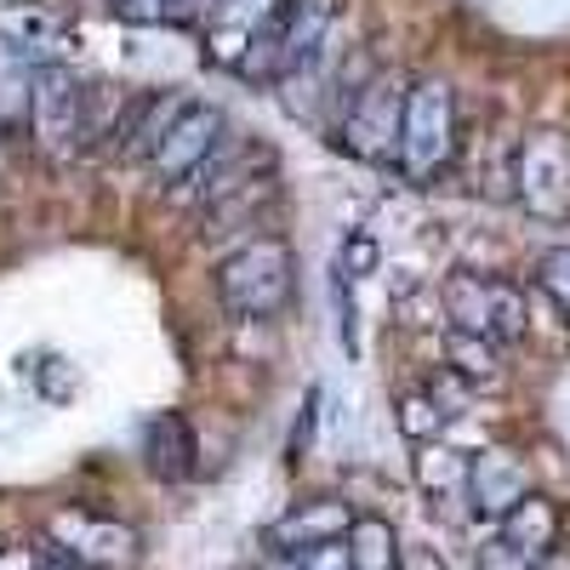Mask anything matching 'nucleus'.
I'll list each match as a JSON object with an SVG mask.
<instances>
[{
    "label": "nucleus",
    "mask_w": 570,
    "mask_h": 570,
    "mask_svg": "<svg viewBox=\"0 0 570 570\" xmlns=\"http://www.w3.org/2000/svg\"><path fill=\"white\" fill-rule=\"evenodd\" d=\"M519 200H525L537 217H559L570 206V137L564 131H531L519 142Z\"/></svg>",
    "instance_id": "5"
},
{
    "label": "nucleus",
    "mask_w": 570,
    "mask_h": 570,
    "mask_svg": "<svg viewBox=\"0 0 570 570\" xmlns=\"http://www.w3.org/2000/svg\"><path fill=\"white\" fill-rule=\"evenodd\" d=\"M195 104L188 91H142L137 104H126V115L115 120V137H120V155L126 160H149L160 149V137L177 126V115Z\"/></svg>",
    "instance_id": "9"
},
{
    "label": "nucleus",
    "mask_w": 570,
    "mask_h": 570,
    "mask_svg": "<svg viewBox=\"0 0 570 570\" xmlns=\"http://www.w3.org/2000/svg\"><path fill=\"white\" fill-rule=\"evenodd\" d=\"M456 155V98L445 80H411L405 86V115H400V171L411 183L440 177Z\"/></svg>",
    "instance_id": "2"
},
{
    "label": "nucleus",
    "mask_w": 570,
    "mask_h": 570,
    "mask_svg": "<svg viewBox=\"0 0 570 570\" xmlns=\"http://www.w3.org/2000/svg\"><path fill=\"white\" fill-rule=\"evenodd\" d=\"M548 570H564V564H548Z\"/></svg>",
    "instance_id": "28"
},
{
    "label": "nucleus",
    "mask_w": 570,
    "mask_h": 570,
    "mask_svg": "<svg viewBox=\"0 0 570 570\" xmlns=\"http://www.w3.org/2000/svg\"><path fill=\"white\" fill-rule=\"evenodd\" d=\"M348 525H354V508L343 502V497H314V502H303V508H292L279 519V525L268 531V542H274V553H308V548H325V542H343L348 537Z\"/></svg>",
    "instance_id": "8"
},
{
    "label": "nucleus",
    "mask_w": 570,
    "mask_h": 570,
    "mask_svg": "<svg viewBox=\"0 0 570 570\" xmlns=\"http://www.w3.org/2000/svg\"><path fill=\"white\" fill-rule=\"evenodd\" d=\"M142 462L166 485L188 480L195 473V428H188V416H177V411L149 416V428H142Z\"/></svg>",
    "instance_id": "12"
},
{
    "label": "nucleus",
    "mask_w": 570,
    "mask_h": 570,
    "mask_svg": "<svg viewBox=\"0 0 570 570\" xmlns=\"http://www.w3.org/2000/svg\"><path fill=\"white\" fill-rule=\"evenodd\" d=\"M400 115H405V86L394 75H371L343 115V149L360 160H394L400 155Z\"/></svg>",
    "instance_id": "4"
},
{
    "label": "nucleus",
    "mask_w": 570,
    "mask_h": 570,
    "mask_svg": "<svg viewBox=\"0 0 570 570\" xmlns=\"http://www.w3.org/2000/svg\"><path fill=\"white\" fill-rule=\"evenodd\" d=\"M29 120L40 131V142H69L80 137V86L63 69H35V91H29Z\"/></svg>",
    "instance_id": "10"
},
{
    "label": "nucleus",
    "mask_w": 570,
    "mask_h": 570,
    "mask_svg": "<svg viewBox=\"0 0 570 570\" xmlns=\"http://www.w3.org/2000/svg\"><path fill=\"white\" fill-rule=\"evenodd\" d=\"M445 314L451 331H468V337H485V343H519L525 337V292L508 279H485V274H451L445 285Z\"/></svg>",
    "instance_id": "3"
},
{
    "label": "nucleus",
    "mask_w": 570,
    "mask_h": 570,
    "mask_svg": "<svg viewBox=\"0 0 570 570\" xmlns=\"http://www.w3.org/2000/svg\"><path fill=\"white\" fill-rule=\"evenodd\" d=\"M416 485L428 497H456L468 485V456L451 451V445H416Z\"/></svg>",
    "instance_id": "17"
},
{
    "label": "nucleus",
    "mask_w": 570,
    "mask_h": 570,
    "mask_svg": "<svg viewBox=\"0 0 570 570\" xmlns=\"http://www.w3.org/2000/svg\"><path fill=\"white\" fill-rule=\"evenodd\" d=\"M343 548H348L354 570H400V553H405L394 525H389V519H376V513H354Z\"/></svg>",
    "instance_id": "14"
},
{
    "label": "nucleus",
    "mask_w": 570,
    "mask_h": 570,
    "mask_svg": "<svg viewBox=\"0 0 570 570\" xmlns=\"http://www.w3.org/2000/svg\"><path fill=\"white\" fill-rule=\"evenodd\" d=\"M268 570H297V559H292V553H274V559H268Z\"/></svg>",
    "instance_id": "27"
},
{
    "label": "nucleus",
    "mask_w": 570,
    "mask_h": 570,
    "mask_svg": "<svg viewBox=\"0 0 570 570\" xmlns=\"http://www.w3.org/2000/svg\"><path fill=\"white\" fill-rule=\"evenodd\" d=\"M400 570H445V564L428 553V548H416V553H400Z\"/></svg>",
    "instance_id": "25"
},
{
    "label": "nucleus",
    "mask_w": 570,
    "mask_h": 570,
    "mask_svg": "<svg viewBox=\"0 0 570 570\" xmlns=\"http://www.w3.org/2000/svg\"><path fill=\"white\" fill-rule=\"evenodd\" d=\"M35 570H86V564H75V559H46V564H35Z\"/></svg>",
    "instance_id": "26"
},
{
    "label": "nucleus",
    "mask_w": 570,
    "mask_h": 570,
    "mask_svg": "<svg viewBox=\"0 0 570 570\" xmlns=\"http://www.w3.org/2000/svg\"><path fill=\"white\" fill-rule=\"evenodd\" d=\"M537 285L570 314V246H553V252L537 263Z\"/></svg>",
    "instance_id": "19"
},
{
    "label": "nucleus",
    "mask_w": 570,
    "mask_h": 570,
    "mask_svg": "<svg viewBox=\"0 0 570 570\" xmlns=\"http://www.w3.org/2000/svg\"><path fill=\"white\" fill-rule=\"evenodd\" d=\"M297 570H354V564H348V548L343 542H325V548L297 553Z\"/></svg>",
    "instance_id": "22"
},
{
    "label": "nucleus",
    "mask_w": 570,
    "mask_h": 570,
    "mask_svg": "<svg viewBox=\"0 0 570 570\" xmlns=\"http://www.w3.org/2000/svg\"><path fill=\"white\" fill-rule=\"evenodd\" d=\"M160 12H166V23H200L206 12H212V0H160Z\"/></svg>",
    "instance_id": "24"
},
{
    "label": "nucleus",
    "mask_w": 570,
    "mask_h": 570,
    "mask_svg": "<svg viewBox=\"0 0 570 570\" xmlns=\"http://www.w3.org/2000/svg\"><path fill=\"white\" fill-rule=\"evenodd\" d=\"M480 570H537V564L519 559V553L502 548V542H485V548H480Z\"/></svg>",
    "instance_id": "23"
},
{
    "label": "nucleus",
    "mask_w": 570,
    "mask_h": 570,
    "mask_svg": "<svg viewBox=\"0 0 570 570\" xmlns=\"http://www.w3.org/2000/svg\"><path fill=\"white\" fill-rule=\"evenodd\" d=\"M376 263H383V252H376V240H371V234H348V246H343V268H337V279H360V274H371Z\"/></svg>",
    "instance_id": "20"
},
{
    "label": "nucleus",
    "mask_w": 570,
    "mask_h": 570,
    "mask_svg": "<svg viewBox=\"0 0 570 570\" xmlns=\"http://www.w3.org/2000/svg\"><path fill=\"white\" fill-rule=\"evenodd\" d=\"M445 360H451V376H462V383H480V389H491L497 376H502L497 343L468 337V331H445Z\"/></svg>",
    "instance_id": "16"
},
{
    "label": "nucleus",
    "mask_w": 570,
    "mask_h": 570,
    "mask_svg": "<svg viewBox=\"0 0 570 570\" xmlns=\"http://www.w3.org/2000/svg\"><path fill=\"white\" fill-rule=\"evenodd\" d=\"M445 422H451V416L428 400V394H405V400H400V434L416 440V445H434V440L445 434Z\"/></svg>",
    "instance_id": "18"
},
{
    "label": "nucleus",
    "mask_w": 570,
    "mask_h": 570,
    "mask_svg": "<svg viewBox=\"0 0 570 570\" xmlns=\"http://www.w3.org/2000/svg\"><path fill=\"white\" fill-rule=\"evenodd\" d=\"M35 58L18 40L0 35V120H29V91H35Z\"/></svg>",
    "instance_id": "15"
},
{
    "label": "nucleus",
    "mask_w": 570,
    "mask_h": 570,
    "mask_svg": "<svg viewBox=\"0 0 570 570\" xmlns=\"http://www.w3.org/2000/svg\"><path fill=\"white\" fill-rule=\"evenodd\" d=\"M228 137V120H223V109H212V104H188L183 115H177V126L160 137V149L149 155V166L166 177V183H183V177H195L206 160H212V149Z\"/></svg>",
    "instance_id": "6"
},
{
    "label": "nucleus",
    "mask_w": 570,
    "mask_h": 570,
    "mask_svg": "<svg viewBox=\"0 0 570 570\" xmlns=\"http://www.w3.org/2000/svg\"><path fill=\"white\" fill-rule=\"evenodd\" d=\"M109 12H115L120 23H131V29H155V23H166L160 0H109Z\"/></svg>",
    "instance_id": "21"
},
{
    "label": "nucleus",
    "mask_w": 570,
    "mask_h": 570,
    "mask_svg": "<svg viewBox=\"0 0 570 570\" xmlns=\"http://www.w3.org/2000/svg\"><path fill=\"white\" fill-rule=\"evenodd\" d=\"M217 292H223V308L234 320H274L292 308V292H297V257L285 240H257V246H240L223 274H217Z\"/></svg>",
    "instance_id": "1"
},
{
    "label": "nucleus",
    "mask_w": 570,
    "mask_h": 570,
    "mask_svg": "<svg viewBox=\"0 0 570 570\" xmlns=\"http://www.w3.org/2000/svg\"><path fill=\"white\" fill-rule=\"evenodd\" d=\"M468 508L480 513V519H502L513 502H525L531 497V473L525 462H519L513 451H480V456H468Z\"/></svg>",
    "instance_id": "7"
},
{
    "label": "nucleus",
    "mask_w": 570,
    "mask_h": 570,
    "mask_svg": "<svg viewBox=\"0 0 570 570\" xmlns=\"http://www.w3.org/2000/svg\"><path fill=\"white\" fill-rule=\"evenodd\" d=\"M58 537H69V548L80 553L75 564L86 570H115L137 553V537L126 525H115V519H80V513H63L58 519Z\"/></svg>",
    "instance_id": "13"
},
{
    "label": "nucleus",
    "mask_w": 570,
    "mask_h": 570,
    "mask_svg": "<svg viewBox=\"0 0 570 570\" xmlns=\"http://www.w3.org/2000/svg\"><path fill=\"white\" fill-rule=\"evenodd\" d=\"M497 525H502V548H513L519 559H531V564H542V559H553L559 553V508L548 502V497H525V502H513L502 519H497Z\"/></svg>",
    "instance_id": "11"
}]
</instances>
